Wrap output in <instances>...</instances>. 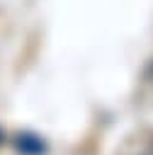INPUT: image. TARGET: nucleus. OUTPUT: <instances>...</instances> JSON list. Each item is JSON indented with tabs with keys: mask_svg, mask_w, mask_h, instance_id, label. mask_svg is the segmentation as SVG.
Instances as JSON below:
<instances>
[{
	"mask_svg": "<svg viewBox=\"0 0 153 155\" xmlns=\"http://www.w3.org/2000/svg\"><path fill=\"white\" fill-rule=\"evenodd\" d=\"M2 143H5V131L0 128V145H2Z\"/></svg>",
	"mask_w": 153,
	"mask_h": 155,
	"instance_id": "obj_2",
	"label": "nucleus"
},
{
	"mask_svg": "<svg viewBox=\"0 0 153 155\" xmlns=\"http://www.w3.org/2000/svg\"><path fill=\"white\" fill-rule=\"evenodd\" d=\"M15 148L19 155H46V150H49L46 140L32 131H19L15 136Z\"/></svg>",
	"mask_w": 153,
	"mask_h": 155,
	"instance_id": "obj_1",
	"label": "nucleus"
}]
</instances>
